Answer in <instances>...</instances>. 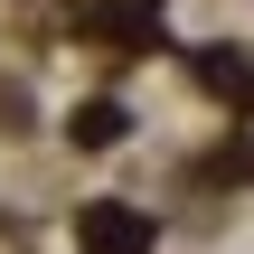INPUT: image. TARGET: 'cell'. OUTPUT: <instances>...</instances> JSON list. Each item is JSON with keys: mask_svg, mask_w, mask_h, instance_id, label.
<instances>
[{"mask_svg": "<svg viewBox=\"0 0 254 254\" xmlns=\"http://www.w3.org/2000/svg\"><path fill=\"white\" fill-rule=\"evenodd\" d=\"M85 254H151V226L132 207H85Z\"/></svg>", "mask_w": 254, "mask_h": 254, "instance_id": "obj_1", "label": "cell"}, {"mask_svg": "<svg viewBox=\"0 0 254 254\" xmlns=\"http://www.w3.org/2000/svg\"><path fill=\"white\" fill-rule=\"evenodd\" d=\"M113 132H123V113H113V104H94V113L75 123V141H113Z\"/></svg>", "mask_w": 254, "mask_h": 254, "instance_id": "obj_2", "label": "cell"}]
</instances>
